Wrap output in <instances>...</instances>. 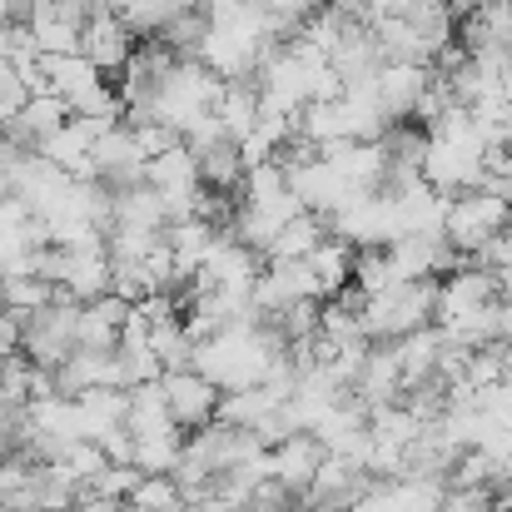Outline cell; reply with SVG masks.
I'll use <instances>...</instances> for the list:
<instances>
[{
    "label": "cell",
    "instance_id": "obj_1",
    "mask_svg": "<svg viewBox=\"0 0 512 512\" xmlns=\"http://www.w3.org/2000/svg\"><path fill=\"white\" fill-rule=\"evenodd\" d=\"M75 319H80V304L55 289V299L40 314L20 319V358H30L35 368L55 373L75 353Z\"/></svg>",
    "mask_w": 512,
    "mask_h": 512
},
{
    "label": "cell",
    "instance_id": "obj_2",
    "mask_svg": "<svg viewBox=\"0 0 512 512\" xmlns=\"http://www.w3.org/2000/svg\"><path fill=\"white\" fill-rule=\"evenodd\" d=\"M508 229V204L503 199H493V194H458L453 204H448V214H443V244L458 254V259H468L473 264V254L488 244V239H498Z\"/></svg>",
    "mask_w": 512,
    "mask_h": 512
},
{
    "label": "cell",
    "instance_id": "obj_3",
    "mask_svg": "<svg viewBox=\"0 0 512 512\" xmlns=\"http://www.w3.org/2000/svg\"><path fill=\"white\" fill-rule=\"evenodd\" d=\"M160 393H165V408H170L179 433H199V428H209L214 413H219V388H214L209 378H199L194 368L160 373Z\"/></svg>",
    "mask_w": 512,
    "mask_h": 512
},
{
    "label": "cell",
    "instance_id": "obj_4",
    "mask_svg": "<svg viewBox=\"0 0 512 512\" xmlns=\"http://www.w3.org/2000/svg\"><path fill=\"white\" fill-rule=\"evenodd\" d=\"M80 55H85L105 80H115V75H125V65L135 60V35L120 25L115 10H105V15H95V20L80 25Z\"/></svg>",
    "mask_w": 512,
    "mask_h": 512
},
{
    "label": "cell",
    "instance_id": "obj_5",
    "mask_svg": "<svg viewBox=\"0 0 512 512\" xmlns=\"http://www.w3.org/2000/svg\"><path fill=\"white\" fill-rule=\"evenodd\" d=\"M319 463H324V443L309 438V433H294V438H284L279 448H269V478H274L284 493H294V498H304V488L314 483Z\"/></svg>",
    "mask_w": 512,
    "mask_h": 512
},
{
    "label": "cell",
    "instance_id": "obj_6",
    "mask_svg": "<svg viewBox=\"0 0 512 512\" xmlns=\"http://www.w3.org/2000/svg\"><path fill=\"white\" fill-rule=\"evenodd\" d=\"M373 85H378V105H383V115L398 125V120L413 115L418 95L433 85V65H378Z\"/></svg>",
    "mask_w": 512,
    "mask_h": 512
},
{
    "label": "cell",
    "instance_id": "obj_7",
    "mask_svg": "<svg viewBox=\"0 0 512 512\" xmlns=\"http://www.w3.org/2000/svg\"><path fill=\"white\" fill-rule=\"evenodd\" d=\"M145 184H150L155 194H165V199L199 194V155H194L189 145H174L165 155H155V160L145 165Z\"/></svg>",
    "mask_w": 512,
    "mask_h": 512
},
{
    "label": "cell",
    "instance_id": "obj_8",
    "mask_svg": "<svg viewBox=\"0 0 512 512\" xmlns=\"http://www.w3.org/2000/svg\"><path fill=\"white\" fill-rule=\"evenodd\" d=\"M125 388H90L75 398V413H80V438L85 443H100L110 438L115 428H125Z\"/></svg>",
    "mask_w": 512,
    "mask_h": 512
},
{
    "label": "cell",
    "instance_id": "obj_9",
    "mask_svg": "<svg viewBox=\"0 0 512 512\" xmlns=\"http://www.w3.org/2000/svg\"><path fill=\"white\" fill-rule=\"evenodd\" d=\"M214 120H219L224 140L239 145L259 125V90H254V80H229L219 90V100H214Z\"/></svg>",
    "mask_w": 512,
    "mask_h": 512
},
{
    "label": "cell",
    "instance_id": "obj_10",
    "mask_svg": "<svg viewBox=\"0 0 512 512\" xmlns=\"http://www.w3.org/2000/svg\"><path fill=\"white\" fill-rule=\"evenodd\" d=\"M60 294L75 304H95L110 294V254H65Z\"/></svg>",
    "mask_w": 512,
    "mask_h": 512
},
{
    "label": "cell",
    "instance_id": "obj_11",
    "mask_svg": "<svg viewBox=\"0 0 512 512\" xmlns=\"http://www.w3.org/2000/svg\"><path fill=\"white\" fill-rule=\"evenodd\" d=\"M329 239V224L319 219V214H294L279 234H274V244L264 249V264H289V259H309L319 244Z\"/></svg>",
    "mask_w": 512,
    "mask_h": 512
},
{
    "label": "cell",
    "instance_id": "obj_12",
    "mask_svg": "<svg viewBox=\"0 0 512 512\" xmlns=\"http://www.w3.org/2000/svg\"><path fill=\"white\" fill-rule=\"evenodd\" d=\"M353 259H358V249L353 244H343V239H324L304 264H309V274L319 279V289H324V299H334V294H343L348 289V279H353Z\"/></svg>",
    "mask_w": 512,
    "mask_h": 512
},
{
    "label": "cell",
    "instance_id": "obj_13",
    "mask_svg": "<svg viewBox=\"0 0 512 512\" xmlns=\"http://www.w3.org/2000/svg\"><path fill=\"white\" fill-rule=\"evenodd\" d=\"M50 299H55V284H45V279H35V274H10V279H0V309L15 314V319L40 314Z\"/></svg>",
    "mask_w": 512,
    "mask_h": 512
},
{
    "label": "cell",
    "instance_id": "obj_14",
    "mask_svg": "<svg viewBox=\"0 0 512 512\" xmlns=\"http://www.w3.org/2000/svg\"><path fill=\"white\" fill-rule=\"evenodd\" d=\"M140 478H145V473H140L135 463H105V473H100V478H95V483L85 488V498H105V503H125V498H130V493L140 488Z\"/></svg>",
    "mask_w": 512,
    "mask_h": 512
},
{
    "label": "cell",
    "instance_id": "obj_15",
    "mask_svg": "<svg viewBox=\"0 0 512 512\" xmlns=\"http://www.w3.org/2000/svg\"><path fill=\"white\" fill-rule=\"evenodd\" d=\"M125 508L130 512H174V508H184V498H179L174 478H140V488L125 498Z\"/></svg>",
    "mask_w": 512,
    "mask_h": 512
},
{
    "label": "cell",
    "instance_id": "obj_16",
    "mask_svg": "<svg viewBox=\"0 0 512 512\" xmlns=\"http://www.w3.org/2000/svg\"><path fill=\"white\" fill-rule=\"evenodd\" d=\"M125 125H130V140H135V150L145 155V165H150L155 155L174 150V145H184L170 125H160V120H125Z\"/></svg>",
    "mask_w": 512,
    "mask_h": 512
},
{
    "label": "cell",
    "instance_id": "obj_17",
    "mask_svg": "<svg viewBox=\"0 0 512 512\" xmlns=\"http://www.w3.org/2000/svg\"><path fill=\"white\" fill-rule=\"evenodd\" d=\"M70 512H130L125 503H105V498H80Z\"/></svg>",
    "mask_w": 512,
    "mask_h": 512
},
{
    "label": "cell",
    "instance_id": "obj_18",
    "mask_svg": "<svg viewBox=\"0 0 512 512\" xmlns=\"http://www.w3.org/2000/svg\"><path fill=\"white\" fill-rule=\"evenodd\" d=\"M0 199H10V189H5V179H0Z\"/></svg>",
    "mask_w": 512,
    "mask_h": 512
},
{
    "label": "cell",
    "instance_id": "obj_19",
    "mask_svg": "<svg viewBox=\"0 0 512 512\" xmlns=\"http://www.w3.org/2000/svg\"><path fill=\"white\" fill-rule=\"evenodd\" d=\"M508 234H512V204H508Z\"/></svg>",
    "mask_w": 512,
    "mask_h": 512
},
{
    "label": "cell",
    "instance_id": "obj_20",
    "mask_svg": "<svg viewBox=\"0 0 512 512\" xmlns=\"http://www.w3.org/2000/svg\"><path fill=\"white\" fill-rule=\"evenodd\" d=\"M244 512H254V508H244Z\"/></svg>",
    "mask_w": 512,
    "mask_h": 512
}]
</instances>
